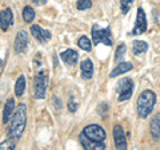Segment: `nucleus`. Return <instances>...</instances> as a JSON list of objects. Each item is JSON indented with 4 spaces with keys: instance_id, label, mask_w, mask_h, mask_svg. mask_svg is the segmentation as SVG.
Listing matches in <instances>:
<instances>
[{
    "instance_id": "f257e3e1",
    "label": "nucleus",
    "mask_w": 160,
    "mask_h": 150,
    "mask_svg": "<svg viewBox=\"0 0 160 150\" xmlns=\"http://www.w3.org/2000/svg\"><path fill=\"white\" fill-rule=\"evenodd\" d=\"M26 123H27V106L24 103H20L18 104L16 111L9 118V126L7 130L8 137L18 141L23 136L24 129H26Z\"/></svg>"
},
{
    "instance_id": "f03ea898",
    "label": "nucleus",
    "mask_w": 160,
    "mask_h": 150,
    "mask_svg": "<svg viewBox=\"0 0 160 150\" xmlns=\"http://www.w3.org/2000/svg\"><path fill=\"white\" fill-rule=\"evenodd\" d=\"M155 103H156V95H155V93L151 91V90H144L136 101L138 115L143 119L147 118L152 113Z\"/></svg>"
},
{
    "instance_id": "7ed1b4c3",
    "label": "nucleus",
    "mask_w": 160,
    "mask_h": 150,
    "mask_svg": "<svg viewBox=\"0 0 160 150\" xmlns=\"http://www.w3.org/2000/svg\"><path fill=\"white\" fill-rule=\"evenodd\" d=\"M92 42L93 44H99L100 42L104 43L106 46H112L113 36L111 32V28H100L99 24H93L92 26Z\"/></svg>"
},
{
    "instance_id": "20e7f679",
    "label": "nucleus",
    "mask_w": 160,
    "mask_h": 150,
    "mask_svg": "<svg viewBox=\"0 0 160 150\" xmlns=\"http://www.w3.org/2000/svg\"><path fill=\"white\" fill-rule=\"evenodd\" d=\"M48 75L46 71H40L33 81V95L36 99H43L46 97V91L48 87Z\"/></svg>"
},
{
    "instance_id": "39448f33",
    "label": "nucleus",
    "mask_w": 160,
    "mask_h": 150,
    "mask_svg": "<svg viewBox=\"0 0 160 150\" xmlns=\"http://www.w3.org/2000/svg\"><path fill=\"white\" fill-rule=\"evenodd\" d=\"M133 82L131 78H123L118 83V93H119V102H126L133 94Z\"/></svg>"
},
{
    "instance_id": "423d86ee",
    "label": "nucleus",
    "mask_w": 160,
    "mask_h": 150,
    "mask_svg": "<svg viewBox=\"0 0 160 150\" xmlns=\"http://www.w3.org/2000/svg\"><path fill=\"white\" fill-rule=\"evenodd\" d=\"M83 134L95 142H104V139L107 137L106 130L102 126H99V125H88V126L84 127Z\"/></svg>"
},
{
    "instance_id": "0eeeda50",
    "label": "nucleus",
    "mask_w": 160,
    "mask_h": 150,
    "mask_svg": "<svg viewBox=\"0 0 160 150\" xmlns=\"http://www.w3.org/2000/svg\"><path fill=\"white\" fill-rule=\"evenodd\" d=\"M146 31H147V16L144 9L139 7L136 13V23H135V27L132 29V35H142Z\"/></svg>"
},
{
    "instance_id": "6e6552de",
    "label": "nucleus",
    "mask_w": 160,
    "mask_h": 150,
    "mask_svg": "<svg viewBox=\"0 0 160 150\" xmlns=\"http://www.w3.org/2000/svg\"><path fill=\"white\" fill-rule=\"evenodd\" d=\"M31 34H32V36L40 43H47L52 36L48 29L42 28L39 24H32L31 26Z\"/></svg>"
},
{
    "instance_id": "1a4fd4ad",
    "label": "nucleus",
    "mask_w": 160,
    "mask_h": 150,
    "mask_svg": "<svg viewBox=\"0 0 160 150\" xmlns=\"http://www.w3.org/2000/svg\"><path fill=\"white\" fill-rule=\"evenodd\" d=\"M113 141H115V147L122 150V149H127V141H126V133H124V129L116 125L113 127Z\"/></svg>"
},
{
    "instance_id": "9d476101",
    "label": "nucleus",
    "mask_w": 160,
    "mask_h": 150,
    "mask_svg": "<svg viewBox=\"0 0 160 150\" xmlns=\"http://www.w3.org/2000/svg\"><path fill=\"white\" fill-rule=\"evenodd\" d=\"M28 46V34L26 29H20L15 38V51L16 54H22Z\"/></svg>"
},
{
    "instance_id": "9b49d317",
    "label": "nucleus",
    "mask_w": 160,
    "mask_h": 150,
    "mask_svg": "<svg viewBox=\"0 0 160 150\" xmlns=\"http://www.w3.org/2000/svg\"><path fill=\"white\" fill-rule=\"evenodd\" d=\"M12 24H13V15L11 9L6 8L3 11H0V28L3 31H7Z\"/></svg>"
},
{
    "instance_id": "f8f14e48",
    "label": "nucleus",
    "mask_w": 160,
    "mask_h": 150,
    "mask_svg": "<svg viewBox=\"0 0 160 150\" xmlns=\"http://www.w3.org/2000/svg\"><path fill=\"white\" fill-rule=\"evenodd\" d=\"M80 143H82V146L84 149H87V150H103V149H106V145H104V142H95V141H91L89 138H87L84 134L82 133L80 134Z\"/></svg>"
},
{
    "instance_id": "ddd939ff",
    "label": "nucleus",
    "mask_w": 160,
    "mask_h": 150,
    "mask_svg": "<svg viewBox=\"0 0 160 150\" xmlns=\"http://www.w3.org/2000/svg\"><path fill=\"white\" fill-rule=\"evenodd\" d=\"M149 131H151L153 141L155 142L159 141V138H160V114H156L155 117H152L151 122H149Z\"/></svg>"
},
{
    "instance_id": "4468645a",
    "label": "nucleus",
    "mask_w": 160,
    "mask_h": 150,
    "mask_svg": "<svg viewBox=\"0 0 160 150\" xmlns=\"http://www.w3.org/2000/svg\"><path fill=\"white\" fill-rule=\"evenodd\" d=\"M60 58L64 61V63H67L68 66H75L79 61V54L75 50H66L64 52L60 54Z\"/></svg>"
},
{
    "instance_id": "2eb2a0df",
    "label": "nucleus",
    "mask_w": 160,
    "mask_h": 150,
    "mask_svg": "<svg viewBox=\"0 0 160 150\" xmlns=\"http://www.w3.org/2000/svg\"><path fill=\"white\" fill-rule=\"evenodd\" d=\"M80 71H82V77L84 79H91L93 75V62L91 59H84L80 63Z\"/></svg>"
},
{
    "instance_id": "dca6fc26",
    "label": "nucleus",
    "mask_w": 160,
    "mask_h": 150,
    "mask_svg": "<svg viewBox=\"0 0 160 150\" xmlns=\"http://www.w3.org/2000/svg\"><path fill=\"white\" fill-rule=\"evenodd\" d=\"M132 68H133V64L131 62H122V63H119L118 66L112 70L111 74H109V77H111V78H116V77H119V75L131 71Z\"/></svg>"
},
{
    "instance_id": "f3484780",
    "label": "nucleus",
    "mask_w": 160,
    "mask_h": 150,
    "mask_svg": "<svg viewBox=\"0 0 160 150\" xmlns=\"http://www.w3.org/2000/svg\"><path fill=\"white\" fill-rule=\"evenodd\" d=\"M13 111H15V99L9 98L8 101L6 102V104H4V109H3V115H2L3 123H8L9 122V118H11Z\"/></svg>"
},
{
    "instance_id": "a211bd4d",
    "label": "nucleus",
    "mask_w": 160,
    "mask_h": 150,
    "mask_svg": "<svg viewBox=\"0 0 160 150\" xmlns=\"http://www.w3.org/2000/svg\"><path fill=\"white\" fill-rule=\"evenodd\" d=\"M148 50V43L144 40H133L132 42V52L135 55H142L147 52Z\"/></svg>"
},
{
    "instance_id": "6ab92c4d",
    "label": "nucleus",
    "mask_w": 160,
    "mask_h": 150,
    "mask_svg": "<svg viewBox=\"0 0 160 150\" xmlns=\"http://www.w3.org/2000/svg\"><path fill=\"white\" fill-rule=\"evenodd\" d=\"M24 90H26V78H24V75H20L15 83V95L22 97L24 94Z\"/></svg>"
},
{
    "instance_id": "aec40b11",
    "label": "nucleus",
    "mask_w": 160,
    "mask_h": 150,
    "mask_svg": "<svg viewBox=\"0 0 160 150\" xmlns=\"http://www.w3.org/2000/svg\"><path fill=\"white\" fill-rule=\"evenodd\" d=\"M35 19V9L31 6H26L23 8V20L26 23H32Z\"/></svg>"
},
{
    "instance_id": "412c9836",
    "label": "nucleus",
    "mask_w": 160,
    "mask_h": 150,
    "mask_svg": "<svg viewBox=\"0 0 160 150\" xmlns=\"http://www.w3.org/2000/svg\"><path fill=\"white\" fill-rule=\"evenodd\" d=\"M78 46L84 51H91L92 50V43L87 36H80L78 40Z\"/></svg>"
},
{
    "instance_id": "4be33fe9",
    "label": "nucleus",
    "mask_w": 160,
    "mask_h": 150,
    "mask_svg": "<svg viewBox=\"0 0 160 150\" xmlns=\"http://www.w3.org/2000/svg\"><path fill=\"white\" fill-rule=\"evenodd\" d=\"M126 44H120V46H118L116 48V52H115V62H120V61H123V58H124V55H126Z\"/></svg>"
},
{
    "instance_id": "5701e85b",
    "label": "nucleus",
    "mask_w": 160,
    "mask_h": 150,
    "mask_svg": "<svg viewBox=\"0 0 160 150\" xmlns=\"http://www.w3.org/2000/svg\"><path fill=\"white\" fill-rule=\"evenodd\" d=\"M133 2L135 0H120V9H122L123 15H127L129 12V9H131Z\"/></svg>"
},
{
    "instance_id": "b1692460",
    "label": "nucleus",
    "mask_w": 160,
    "mask_h": 150,
    "mask_svg": "<svg viewBox=\"0 0 160 150\" xmlns=\"http://www.w3.org/2000/svg\"><path fill=\"white\" fill-rule=\"evenodd\" d=\"M91 7H92L91 0H78L76 3V8L79 11H86V9H89Z\"/></svg>"
},
{
    "instance_id": "393cba45",
    "label": "nucleus",
    "mask_w": 160,
    "mask_h": 150,
    "mask_svg": "<svg viewBox=\"0 0 160 150\" xmlns=\"http://www.w3.org/2000/svg\"><path fill=\"white\" fill-rule=\"evenodd\" d=\"M15 149V139L9 138V139H6L0 143V150H12Z\"/></svg>"
},
{
    "instance_id": "a878e982",
    "label": "nucleus",
    "mask_w": 160,
    "mask_h": 150,
    "mask_svg": "<svg viewBox=\"0 0 160 150\" xmlns=\"http://www.w3.org/2000/svg\"><path fill=\"white\" fill-rule=\"evenodd\" d=\"M107 111H108L107 103H106V102L100 103V104H99V107H98V113H99L102 117H106V115H107Z\"/></svg>"
},
{
    "instance_id": "bb28decb",
    "label": "nucleus",
    "mask_w": 160,
    "mask_h": 150,
    "mask_svg": "<svg viewBox=\"0 0 160 150\" xmlns=\"http://www.w3.org/2000/svg\"><path fill=\"white\" fill-rule=\"evenodd\" d=\"M68 110H69V113H75L78 110V103L73 101V98H71L68 101Z\"/></svg>"
},
{
    "instance_id": "cd10ccee",
    "label": "nucleus",
    "mask_w": 160,
    "mask_h": 150,
    "mask_svg": "<svg viewBox=\"0 0 160 150\" xmlns=\"http://www.w3.org/2000/svg\"><path fill=\"white\" fill-rule=\"evenodd\" d=\"M33 4H36V6H43V4L47 3V0H31Z\"/></svg>"
}]
</instances>
